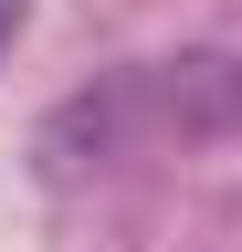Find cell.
Masks as SVG:
<instances>
[{
	"mask_svg": "<svg viewBox=\"0 0 242 252\" xmlns=\"http://www.w3.org/2000/svg\"><path fill=\"white\" fill-rule=\"evenodd\" d=\"M147 105L179 147H210V137H242V53L200 42V53H169L147 63Z\"/></svg>",
	"mask_w": 242,
	"mask_h": 252,
	"instance_id": "cell-1",
	"label": "cell"
},
{
	"mask_svg": "<svg viewBox=\"0 0 242 252\" xmlns=\"http://www.w3.org/2000/svg\"><path fill=\"white\" fill-rule=\"evenodd\" d=\"M116 126H127V84H84V94H64V105L42 116V168H53V179H84V168L116 147Z\"/></svg>",
	"mask_w": 242,
	"mask_h": 252,
	"instance_id": "cell-2",
	"label": "cell"
},
{
	"mask_svg": "<svg viewBox=\"0 0 242 252\" xmlns=\"http://www.w3.org/2000/svg\"><path fill=\"white\" fill-rule=\"evenodd\" d=\"M21 21H32V11H21V0H0V53L21 42Z\"/></svg>",
	"mask_w": 242,
	"mask_h": 252,
	"instance_id": "cell-3",
	"label": "cell"
}]
</instances>
